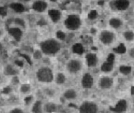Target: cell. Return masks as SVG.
<instances>
[{
    "label": "cell",
    "instance_id": "ac0fdd59",
    "mask_svg": "<svg viewBox=\"0 0 134 113\" xmlns=\"http://www.w3.org/2000/svg\"><path fill=\"white\" fill-rule=\"evenodd\" d=\"M73 52L74 53L81 55L83 53L84 49L83 45L80 43H76L72 47Z\"/></svg>",
    "mask_w": 134,
    "mask_h": 113
},
{
    "label": "cell",
    "instance_id": "3957f363",
    "mask_svg": "<svg viewBox=\"0 0 134 113\" xmlns=\"http://www.w3.org/2000/svg\"><path fill=\"white\" fill-rule=\"evenodd\" d=\"M65 24L69 30H75L78 29L80 26V19L78 15H70L65 20Z\"/></svg>",
    "mask_w": 134,
    "mask_h": 113
},
{
    "label": "cell",
    "instance_id": "603a6c76",
    "mask_svg": "<svg viewBox=\"0 0 134 113\" xmlns=\"http://www.w3.org/2000/svg\"><path fill=\"white\" fill-rule=\"evenodd\" d=\"M65 81V77L62 73H59L56 76L55 82L58 84H62Z\"/></svg>",
    "mask_w": 134,
    "mask_h": 113
},
{
    "label": "cell",
    "instance_id": "8992f818",
    "mask_svg": "<svg viewBox=\"0 0 134 113\" xmlns=\"http://www.w3.org/2000/svg\"><path fill=\"white\" fill-rule=\"evenodd\" d=\"M127 103L125 100H119L114 107H110V110L115 113H123L127 110Z\"/></svg>",
    "mask_w": 134,
    "mask_h": 113
},
{
    "label": "cell",
    "instance_id": "30bf717a",
    "mask_svg": "<svg viewBox=\"0 0 134 113\" xmlns=\"http://www.w3.org/2000/svg\"><path fill=\"white\" fill-rule=\"evenodd\" d=\"M81 83L82 86L85 88H91L93 85V77L89 73H86L83 76Z\"/></svg>",
    "mask_w": 134,
    "mask_h": 113
},
{
    "label": "cell",
    "instance_id": "836d02e7",
    "mask_svg": "<svg viewBox=\"0 0 134 113\" xmlns=\"http://www.w3.org/2000/svg\"><path fill=\"white\" fill-rule=\"evenodd\" d=\"M134 87L133 86H132L131 88V93L132 95H134Z\"/></svg>",
    "mask_w": 134,
    "mask_h": 113
},
{
    "label": "cell",
    "instance_id": "2e32d148",
    "mask_svg": "<svg viewBox=\"0 0 134 113\" xmlns=\"http://www.w3.org/2000/svg\"><path fill=\"white\" fill-rule=\"evenodd\" d=\"M19 27H12L8 30V32H10L13 37L16 40H19L21 38L22 32Z\"/></svg>",
    "mask_w": 134,
    "mask_h": 113
},
{
    "label": "cell",
    "instance_id": "4fadbf2b",
    "mask_svg": "<svg viewBox=\"0 0 134 113\" xmlns=\"http://www.w3.org/2000/svg\"><path fill=\"white\" fill-rule=\"evenodd\" d=\"M42 110L47 113H53L57 110L56 104L52 102H48L42 106Z\"/></svg>",
    "mask_w": 134,
    "mask_h": 113
},
{
    "label": "cell",
    "instance_id": "d6a6232c",
    "mask_svg": "<svg viewBox=\"0 0 134 113\" xmlns=\"http://www.w3.org/2000/svg\"><path fill=\"white\" fill-rule=\"evenodd\" d=\"M104 4V1H99L98 2V4L100 5H103V4Z\"/></svg>",
    "mask_w": 134,
    "mask_h": 113
},
{
    "label": "cell",
    "instance_id": "ba28073f",
    "mask_svg": "<svg viewBox=\"0 0 134 113\" xmlns=\"http://www.w3.org/2000/svg\"><path fill=\"white\" fill-rule=\"evenodd\" d=\"M47 3L44 1H35L32 5V9L35 12L41 13L44 12L47 8Z\"/></svg>",
    "mask_w": 134,
    "mask_h": 113
},
{
    "label": "cell",
    "instance_id": "4316f807",
    "mask_svg": "<svg viewBox=\"0 0 134 113\" xmlns=\"http://www.w3.org/2000/svg\"><path fill=\"white\" fill-rule=\"evenodd\" d=\"M8 113H25V111L21 107H15L10 109Z\"/></svg>",
    "mask_w": 134,
    "mask_h": 113
},
{
    "label": "cell",
    "instance_id": "1f68e13d",
    "mask_svg": "<svg viewBox=\"0 0 134 113\" xmlns=\"http://www.w3.org/2000/svg\"><path fill=\"white\" fill-rule=\"evenodd\" d=\"M129 54L130 56L132 57H134V48H132L130 50V52H129Z\"/></svg>",
    "mask_w": 134,
    "mask_h": 113
},
{
    "label": "cell",
    "instance_id": "44dd1931",
    "mask_svg": "<svg viewBox=\"0 0 134 113\" xmlns=\"http://www.w3.org/2000/svg\"><path fill=\"white\" fill-rule=\"evenodd\" d=\"M109 24L114 28H118L121 26L122 22L119 19L114 18L110 20Z\"/></svg>",
    "mask_w": 134,
    "mask_h": 113
},
{
    "label": "cell",
    "instance_id": "9c48e42d",
    "mask_svg": "<svg viewBox=\"0 0 134 113\" xmlns=\"http://www.w3.org/2000/svg\"><path fill=\"white\" fill-rule=\"evenodd\" d=\"M81 68L80 63L76 60H72L69 62L67 65V70L71 73L78 72Z\"/></svg>",
    "mask_w": 134,
    "mask_h": 113
},
{
    "label": "cell",
    "instance_id": "f1b7e54d",
    "mask_svg": "<svg viewBox=\"0 0 134 113\" xmlns=\"http://www.w3.org/2000/svg\"><path fill=\"white\" fill-rule=\"evenodd\" d=\"M98 13L95 10H92L88 14V18L91 20H94L97 17Z\"/></svg>",
    "mask_w": 134,
    "mask_h": 113
},
{
    "label": "cell",
    "instance_id": "f546056e",
    "mask_svg": "<svg viewBox=\"0 0 134 113\" xmlns=\"http://www.w3.org/2000/svg\"><path fill=\"white\" fill-rule=\"evenodd\" d=\"M57 38L61 40H64L65 38V34L62 31H58L56 33Z\"/></svg>",
    "mask_w": 134,
    "mask_h": 113
},
{
    "label": "cell",
    "instance_id": "e0dca14e",
    "mask_svg": "<svg viewBox=\"0 0 134 113\" xmlns=\"http://www.w3.org/2000/svg\"><path fill=\"white\" fill-rule=\"evenodd\" d=\"M114 62L107 61L104 62L101 66V70L103 72H109L111 71L113 68Z\"/></svg>",
    "mask_w": 134,
    "mask_h": 113
},
{
    "label": "cell",
    "instance_id": "52a82bcc",
    "mask_svg": "<svg viewBox=\"0 0 134 113\" xmlns=\"http://www.w3.org/2000/svg\"><path fill=\"white\" fill-rule=\"evenodd\" d=\"M114 35L110 31H102L100 34V41L103 43L105 44H110L113 40Z\"/></svg>",
    "mask_w": 134,
    "mask_h": 113
},
{
    "label": "cell",
    "instance_id": "4dcf8cb0",
    "mask_svg": "<svg viewBox=\"0 0 134 113\" xmlns=\"http://www.w3.org/2000/svg\"><path fill=\"white\" fill-rule=\"evenodd\" d=\"M114 59H115V56L113 53H110L108 55L107 60V61H109V62H114Z\"/></svg>",
    "mask_w": 134,
    "mask_h": 113
},
{
    "label": "cell",
    "instance_id": "5bb4252c",
    "mask_svg": "<svg viewBox=\"0 0 134 113\" xmlns=\"http://www.w3.org/2000/svg\"><path fill=\"white\" fill-rule=\"evenodd\" d=\"M48 15L52 20L54 22H57L61 19L62 13L61 12L57 9H51L48 12Z\"/></svg>",
    "mask_w": 134,
    "mask_h": 113
},
{
    "label": "cell",
    "instance_id": "ffe728a7",
    "mask_svg": "<svg viewBox=\"0 0 134 113\" xmlns=\"http://www.w3.org/2000/svg\"><path fill=\"white\" fill-rule=\"evenodd\" d=\"M64 95L65 98L68 99H72L76 97L77 94L75 90L73 89H70L65 92Z\"/></svg>",
    "mask_w": 134,
    "mask_h": 113
},
{
    "label": "cell",
    "instance_id": "7c38bea8",
    "mask_svg": "<svg viewBox=\"0 0 134 113\" xmlns=\"http://www.w3.org/2000/svg\"><path fill=\"white\" fill-rule=\"evenodd\" d=\"M113 78L108 77H105L101 78L99 82L100 88L103 89L109 88L113 85Z\"/></svg>",
    "mask_w": 134,
    "mask_h": 113
},
{
    "label": "cell",
    "instance_id": "83f0119b",
    "mask_svg": "<svg viewBox=\"0 0 134 113\" xmlns=\"http://www.w3.org/2000/svg\"><path fill=\"white\" fill-rule=\"evenodd\" d=\"M42 52L41 49H36L34 53V58L35 59H40L42 56Z\"/></svg>",
    "mask_w": 134,
    "mask_h": 113
},
{
    "label": "cell",
    "instance_id": "5b68a950",
    "mask_svg": "<svg viewBox=\"0 0 134 113\" xmlns=\"http://www.w3.org/2000/svg\"><path fill=\"white\" fill-rule=\"evenodd\" d=\"M129 2L128 1H112L110 5L112 8L116 9L119 11H124L128 8Z\"/></svg>",
    "mask_w": 134,
    "mask_h": 113
},
{
    "label": "cell",
    "instance_id": "8fae6325",
    "mask_svg": "<svg viewBox=\"0 0 134 113\" xmlns=\"http://www.w3.org/2000/svg\"><path fill=\"white\" fill-rule=\"evenodd\" d=\"M32 91V86L31 84L24 83L21 84L19 87V93L23 95H29Z\"/></svg>",
    "mask_w": 134,
    "mask_h": 113
},
{
    "label": "cell",
    "instance_id": "7402d4cb",
    "mask_svg": "<svg viewBox=\"0 0 134 113\" xmlns=\"http://www.w3.org/2000/svg\"><path fill=\"white\" fill-rule=\"evenodd\" d=\"M114 52L120 54L125 53L126 51V47L123 43H121L117 48L113 49Z\"/></svg>",
    "mask_w": 134,
    "mask_h": 113
},
{
    "label": "cell",
    "instance_id": "7a4b0ae2",
    "mask_svg": "<svg viewBox=\"0 0 134 113\" xmlns=\"http://www.w3.org/2000/svg\"><path fill=\"white\" fill-rule=\"evenodd\" d=\"M35 76L37 81L42 83H50L54 79L52 70L47 67H42L39 68L36 71Z\"/></svg>",
    "mask_w": 134,
    "mask_h": 113
},
{
    "label": "cell",
    "instance_id": "9a60e30c",
    "mask_svg": "<svg viewBox=\"0 0 134 113\" xmlns=\"http://www.w3.org/2000/svg\"><path fill=\"white\" fill-rule=\"evenodd\" d=\"M86 59L89 67L96 66L97 63V58L96 55L94 53H89L86 56Z\"/></svg>",
    "mask_w": 134,
    "mask_h": 113
},
{
    "label": "cell",
    "instance_id": "6da1fadb",
    "mask_svg": "<svg viewBox=\"0 0 134 113\" xmlns=\"http://www.w3.org/2000/svg\"><path fill=\"white\" fill-rule=\"evenodd\" d=\"M60 44L54 39L45 40L42 42L40 44L41 52L47 55L55 54L60 50Z\"/></svg>",
    "mask_w": 134,
    "mask_h": 113
},
{
    "label": "cell",
    "instance_id": "484cf974",
    "mask_svg": "<svg viewBox=\"0 0 134 113\" xmlns=\"http://www.w3.org/2000/svg\"><path fill=\"white\" fill-rule=\"evenodd\" d=\"M125 38L127 41H132L134 39V33L132 31H127L124 34Z\"/></svg>",
    "mask_w": 134,
    "mask_h": 113
},
{
    "label": "cell",
    "instance_id": "d4e9b609",
    "mask_svg": "<svg viewBox=\"0 0 134 113\" xmlns=\"http://www.w3.org/2000/svg\"><path fill=\"white\" fill-rule=\"evenodd\" d=\"M119 70L121 73L127 75L131 73V67L129 66H122L120 67Z\"/></svg>",
    "mask_w": 134,
    "mask_h": 113
},
{
    "label": "cell",
    "instance_id": "cb8c5ba5",
    "mask_svg": "<svg viewBox=\"0 0 134 113\" xmlns=\"http://www.w3.org/2000/svg\"><path fill=\"white\" fill-rule=\"evenodd\" d=\"M8 33V31L6 27L0 26V42L2 41L5 38Z\"/></svg>",
    "mask_w": 134,
    "mask_h": 113
},
{
    "label": "cell",
    "instance_id": "277c9868",
    "mask_svg": "<svg viewBox=\"0 0 134 113\" xmlns=\"http://www.w3.org/2000/svg\"><path fill=\"white\" fill-rule=\"evenodd\" d=\"M98 108L93 102L85 101L80 107V113H97Z\"/></svg>",
    "mask_w": 134,
    "mask_h": 113
},
{
    "label": "cell",
    "instance_id": "d6986e66",
    "mask_svg": "<svg viewBox=\"0 0 134 113\" xmlns=\"http://www.w3.org/2000/svg\"><path fill=\"white\" fill-rule=\"evenodd\" d=\"M4 72L8 76H15L18 74V71L12 66H8L4 69Z\"/></svg>",
    "mask_w": 134,
    "mask_h": 113
}]
</instances>
